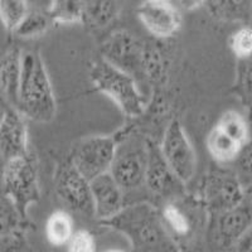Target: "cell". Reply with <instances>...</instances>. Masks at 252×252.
<instances>
[{
  "label": "cell",
  "mask_w": 252,
  "mask_h": 252,
  "mask_svg": "<svg viewBox=\"0 0 252 252\" xmlns=\"http://www.w3.org/2000/svg\"><path fill=\"white\" fill-rule=\"evenodd\" d=\"M102 224L123 233L131 245V252H179L159 209L148 202L125 206Z\"/></svg>",
  "instance_id": "1"
},
{
  "label": "cell",
  "mask_w": 252,
  "mask_h": 252,
  "mask_svg": "<svg viewBox=\"0 0 252 252\" xmlns=\"http://www.w3.org/2000/svg\"><path fill=\"white\" fill-rule=\"evenodd\" d=\"M17 110L33 121L47 124L57 114V102L51 78L39 51L20 53V76Z\"/></svg>",
  "instance_id": "2"
},
{
  "label": "cell",
  "mask_w": 252,
  "mask_h": 252,
  "mask_svg": "<svg viewBox=\"0 0 252 252\" xmlns=\"http://www.w3.org/2000/svg\"><path fill=\"white\" fill-rule=\"evenodd\" d=\"M90 80L96 91L111 98L125 116L138 118L145 110V98L136 80L102 57L91 64Z\"/></svg>",
  "instance_id": "3"
},
{
  "label": "cell",
  "mask_w": 252,
  "mask_h": 252,
  "mask_svg": "<svg viewBox=\"0 0 252 252\" xmlns=\"http://www.w3.org/2000/svg\"><path fill=\"white\" fill-rule=\"evenodd\" d=\"M3 194L13 202L22 217L27 220L29 207L40 199L38 161L31 152L5 161Z\"/></svg>",
  "instance_id": "4"
},
{
  "label": "cell",
  "mask_w": 252,
  "mask_h": 252,
  "mask_svg": "<svg viewBox=\"0 0 252 252\" xmlns=\"http://www.w3.org/2000/svg\"><path fill=\"white\" fill-rule=\"evenodd\" d=\"M148 164V139L127 134L120 139L109 173L124 192L144 186Z\"/></svg>",
  "instance_id": "5"
},
{
  "label": "cell",
  "mask_w": 252,
  "mask_h": 252,
  "mask_svg": "<svg viewBox=\"0 0 252 252\" xmlns=\"http://www.w3.org/2000/svg\"><path fill=\"white\" fill-rule=\"evenodd\" d=\"M118 144V139L107 135L85 138L75 144L68 159L76 169L91 182L109 173Z\"/></svg>",
  "instance_id": "6"
},
{
  "label": "cell",
  "mask_w": 252,
  "mask_h": 252,
  "mask_svg": "<svg viewBox=\"0 0 252 252\" xmlns=\"http://www.w3.org/2000/svg\"><path fill=\"white\" fill-rule=\"evenodd\" d=\"M242 198L244 186L232 170H212L202 181L201 203L212 215L240 206Z\"/></svg>",
  "instance_id": "7"
},
{
  "label": "cell",
  "mask_w": 252,
  "mask_h": 252,
  "mask_svg": "<svg viewBox=\"0 0 252 252\" xmlns=\"http://www.w3.org/2000/svg\"><path fill=\"white\" fill-rule=\"evenodd\" d=\"M159 148L175 177L183 184L192 181L197 168V158L192 143L178 119H173L169 123Z\"/></svg>",
  "instance_id": "8"
},
{
  "label": "cell",
  "mask_w": 252,
  "mask_h": 252,
  "mask_svg": "<svg viewBox=\"0 0 252 252\" xmlns=\"http://www.w3.org/2000/svg\"><path fill=\"white\" fill-rule=\"evenodd\" d=\"M55 188L62 202L75 212L94 216L90 182L71 163L68 158L56 169Z\"/></svg>",
  "instance_id": "9"
},
{
  "label": "cell",
  "mask_w": 252,
  "mask_h": 252,
  "mask_svg": "<svg viewBox=\"0 0 252 252\" xmlns=\"http://www.w3.org/2000/svg\"><path fill=\"white\" fill-rule=\"evenodd\" d=\"M144 42L127 31L114 32L101 47L102 58L136 80L143 76Z\"/></svg>",
  "instance_id": "10"
},
{
  "label": "cell",
  "mask_w": 252,
  "mask_h": 252,
  "mask_svg": "<svg viewBox=\"0 0 252 252\" xmlns=\"http://www.w3.org/2000/svg\"><path fill=\"white\" fill-rule=\"evenodd\" d=\"M144 186L153 197L168 201L182 194L184 190V184L166 164L159 145L152 140H148V164Z\"/></svg>",
  "instance_id": "11"
},
{
  "label": "cell",
  "mask_w": 252,
  "mask_h": 252,
  "mask_svg": "<svg viewBox=\"0 0 252 252\" xmlns=\"http://www.w3.org/2000/svg\"><path fill=\"white\" fill-rule=\"evenodd\" d=\"M143 26L157 39H168L182 26V15L172 0H144L138 8Z\"/></svg>",
  "instance_id": "12"
},
{
  "label": "cell",
  "mask_w": 252,
  "mask_h": 252,
  "mask_svg": "<svg viewBox=\"0 0 252 252\" xmlns=\"http://www.w3.org/2000/svg\"><path fill=\"white\" fill-rule=\"evenodd\" d=\"M29 152L26 118L17 109L9 106L0 121V154L6 161L27 155Z\"/></svg>",
  "instance_id": "13"
},
{
  "label": "cell",
  "mask_w": 252,
  "mask_h": 252,
  "mask_svg": "<svg viewBox=\"0 0 252 252\" xmlns=\"http://www.w3.org/2000/svg\"><path fill=\"white\" fill-rule=\"evenodd\" d=\"M94 216L101 220H110L125 207L124 190L110 173L100 175L90 182Z\"/></svg>",
  "instance_id": "14"
},
{
  "label": "cell",
  "mask_w": 252,
  "mask_h": 252,
  "mask_svg": "<svg viewBox=\"0 0 252 252\" xmlns=\"http://www.w3.org/2000/svg\"><path fill=\"white\" fill-rule=\"evenodd\" d=\"M252 226V220L244 204L216 215L213 238L220 250L229 251L238 238Z\"/></svg>",
  "instance_id": "15"
},
{
  "label": "cell",
  "mask_w": 252,
  "mask_h": 252,
  "mask_svg": "<svg viewBox=\"0 0 252 252\" xmlns=\"http://www.w3.org/2000/svg\"><path fill=\"white\" fill-rule=\"evenodd\" d=\"M207 12L218 22L249 24L252 17V0H204Z\"/></svg>",
  "instance_id": "16"
},
{
  "label": "cell",
  "mask_w": 252,
  "mask_h": 252,
  "mask_svg": "<svg viewBox=\"0 0 252 252\" xmlns=\"http://www.w3.org/2000/svg\"><path fill=\"white\" fill-rule=\"evenodd\" d=\"M20 51L12 48L0 60V90L12 107L17 109L18 86L20 76Z\"/></svg>",
  "instance_id": "17"
},
{
  "label": "cell",
  "mask_w": 252,
  "mask_h": 252,
  "mask_svg": "<svg viewBox=\"0 0 252 252\" xmlns=\"http://www.w3.org/2000/svg\"><path fill=\"white\" fill-rule=\"evenodd\" d=\"M244 146L227 136L217 127H213L207 136V149L216 161L222 164L232 163L237 159Z\"/></svg>",
  "instance_id": "18"
},
{
  "label": "cell",
  "mask_w": 252,
  "mask_h": 252,
  "mask_svg": "<svg viewBox=\"0 0 252 252\" xmlns=\"http://www.w3.org/2000/svg\"><path fill=\"white\" fill-rule=\"evenodd\" d=\"M119 15L118 0H85L83 22L94 28H105Z\"/></svg>",
  "instance_id": "19"
},
{
  "label": "cell",
  "mask_w": 252,
  "mask_h": 252,
  "mask_svg": "<svg viewBox=\"0 0 252 252\" xmlns=\"http://www.w3.org/2000/svg\"><path fill=\"white\" fill-rule=\"evenodd\" d=\"M75 233L71 216L63 211H56L46 222V237L53 246H64Z\"/></svg>",
  "instance_id": "20"
},
{
  "label": "cell",
  "mask_w": 252,
  "mask_h": 252,
  "mask_svg": "<svg viewBox=\"0 0 252 252\" xmlns=\"http://www.w3.org/2000/svg\"><path fill=\"white\" fill-rule=\"evenodd\" d=\"M85 0H49L46 12L53 23L76 24L83 22Z\"/></svg>",
  "instance_id": "21"
},
{
  "label": "cell",
  "mask_w": 252,
  "mask_h": 252,
  "mask_svg": "<svg viewBox=\"0 0 252 252\" xmlns=\"http://www.w3.org/2000/svg\"><path fill=\"white\" fill-rule=\"evenodd\" d=\"M160 216L168 232L174 233L178 237H187L189 235L193 227V222L188 212L177 202H166L161 208Z\"/></svg>",
  "instance_id": "22"
},
{
  "label": "cell",
  "mask_w": 252,
  "mask_h": 252,
  "mask_svg": "<svg viewBox=\"0 0 252 252\" xmlns=\"http://www.w3.org/2000/svg\"><path fill=\"white\" fill-rule=\"evenodd\" d=\"M216 127L242 146H245L251 140L249 121L240 112L233 111V110H229L220 115V118L216 124Z\"/></svg>",
  "instance_id": "23"
},
{
  "label": "cell",
  "mask_w": 252,
  "mask_h": 252,
  "mask_svg": "<svg viewBox=\"0 0 252 252\" xmlns=\"http://www.w3.org/2000/svg\"><path fill=\"white\" fill-rule=\"evenodd\" d=\"M166 61L163 49L155 43L144 44L143 76L150 81L161 82L166 76Z\"/></svg>",
  "instance_id": "24"
},
{
  "label": "cell",
  "mask_w": 252,
  "mask_h": 252,
  "mask_svg": "<svg viewBox=\"0 0 252 252\" xmlns=\"http://www.w3.org/2000/svg\"><path fill=\"white\" fill-rule=\"evenodd\" d=\"M53 22L47 14V12H42V10H29L27 17L18 27L17 31L14 32V34L19 38H24V39H31V38H37L43 35L44 33L49 31Z\"/></svg>",
  "instance_id": "25"
},
{
  "label": "cell",
  "mask_w": 252,
  "mask_h": 252,
  "mask_svg": "<svg viewBox=\"0 0 252 252\" xmlns=\"http://www.w3.org/2000/svg\"><path fill=\"white\" fill-rule=\"evenodd\" d=\"M235 91L245 107L252 112V56L237 60Z\"/></svg>",
  "instance_id": "26"
},
{
  "label": "cell",
  "mask_w": 252,
  "mask_h": 252,
  "mask_svg": "<svg viewBox=\"0 0 252 252\" xmlns=\"http://www.w3.org/2000/svg\"><path fill=\"white\" fill-rule=\"evenodd\" d=\"M28 13L27 0H0V22L10 33L17 31Z\"/></svg>",
  "instance_id": "27"
},
{
  "label": "cell",
  "mask_w": 252,
  "mask_h": 252,
  "mask_svg": "<svg viewBox=\"0 0 252 252\" xmlns=\"http://www.w3.org/2000/svg\"><path fill=\"white\" fill-rule=\"evenodd\" d=\"M26 220L13 202L1 193L0 194V236L23 231Z\"/></svg>",
  "instance_id": "28"
},
{
  "label": "cell",
  "mask_w": 252,
  "mask_h": 252,
  "mask_svg": "<svg viewBox=\"0 0 252 252\" xmlns=\"http://www.w3.org/2000/svg\"><path fill=\"white\" fill-rule=\"evenodd\" d=\"M229 48L237 60L252 56V28L242 27L229 38Z\"/></svg>",
  "instance_id": "29"
},
{
  "label": "cell",
  "mask_w": 252,
  "mask_h": 252,
  "mask_svg": "<svg viewBox=\"0 0 252 252\" xmlns=\"http://www.w3.org/2000/svg\"><path fill=\"white\" fill-rule=\"evenodd\" d=\"M236 164L235 173L244 187L252 184V139L241 149Z\"/></svg>",
  "instance_id": "30"
},
{
  "label": "cell",
  "mask_w": 252,
  "mask_h": 252,
  "mask_svg": "<svg viewBox=\"0 0 252 252\" xmlns=\"http://www.w3.org/2000/svg\"><path fill=\"white\" fill-rule=\"evenodd\" d=\"M0 252H35L23 231L0 236Z\"/></svg>",
  "instance_id": "31"
},
{
  "label": "cell",
  "mask_w": 252,
  "mask_h": 252,
  "mask_svg": "<svg viewBox=\"0 0 252 252\" xmlns=\"http://www.w3.org/2000/svg\"><path fill=\"white\" fill-rule=\"evenodd\" d=\"M67 252H96L94 237L86 229H78L67 244Z\"/></svg>",
  "instance_id": "32"
},
{
  "label": "cell",
  "mask_w": 252,
  "mask_h": 252,
  "mask_svg": "<svg viewBox=\"0 0 252 252\" xmlns=\"http://www.w3.org/2000/svg\"><path fill=\"white\" fill-rule=\"evenodd\" d=\"M231 252H252V226L237 240Z\"/></svg>",
  "instance_id": "33"
},
{
  "label": "cell",
  "mask_w": 252,
  "mask_h": 252,
  "mask_svg": "<svg viewBox=\"0 0 252 252\" xmlns=\"http://www.w3.org/2000/svg\"><path fill=\"white\" fill-rule=\"evenodd\" d=\"M242 204L247 209L252 220V184L244 187V198H242Z\"/></svg>",
  "instance_id": "34"
},
{
  "label": "cell",
  "mask_w": 252,
  "mask_h": 252,
  "mask_svg": "<svg viewBox=\"0 0 252 252\" xmlns=\"http://www.w3.org/2000/svg\"><path fill=\"white\" fill-rule=\"evenodd\" d=\"M179 5L186 10H194L204 4V0H178Z\"/></svg>",
  "instance_id": "35"
},
{
  "label": "cell",
  "mask_w": 252,
  "mask_h": 252,
  "mask_svg": "<svg viewBox=\"0 0 252 252\" xmlns=\"http://www.w3.org/2000/svg\"><path fill=\"white\" fill-rule=\"evenodd\" d=\"M9 106H10V105H9L6 98L4 97L3 92H1V90H0V121L3 120L4 115H5L6 110H8Z\"/></svg>",
  "instance_id": "36"
},
{
  "label": "cell",
  "mask_w": 252,
  "mask_h": 252,
  "mask_svg": "<svg viewBox=\"0 0 252 252\" xmlns=\"http://www.w3.org/2000/svg\"><path fill=\"white\" fill-rule=\"evenodd\" d=\"M4 166H5V160L0 154V194L3 193V177H4Z\"/></svg>",
  "instance_id": "37"
},
{
  "label": "cell",
  "mask_w": 252,
  "mask_h": 252,
  "mask_svg": "<svg viewBox=\"0 0 252 252\" xmlns=\"http://www.w3.org/2000/svg\"><path fill=\"white\" fill-rule=\"evenodd\" d=\"M249 125H250V135H251V139H252V112H251V114H250Z\"/></svg>",
  "instance_id": "38"
},
{
  "label": "cell",
  "mask_w": 252,
  "mask_h": 252,
  "mask_svg": "<svg viewBox=\"0 0 252 252\" xmlns=\"http://www.w3.org/2000/svg\"><path fill=\"white\" fill-rule=\"evenodd\" d=\"M107 252H124V251H119V250H111V251H107Z\"/></svg>",
  "instance_id": "39"
},
{
  "label": "cell",
  "mask_w": 252,
  "mask_h": 252,
  "mask_svg": "<svg viewBox=\"0 0 252 252\" xmlns=\"http://www.w3.org/2000/svg\"><path fill=\"white\" fill-rule=\"evenodd\" d=\"M226 252H231V251H226Z\"/></svg>",
  "instance_id": "40"
}]
</instances>
